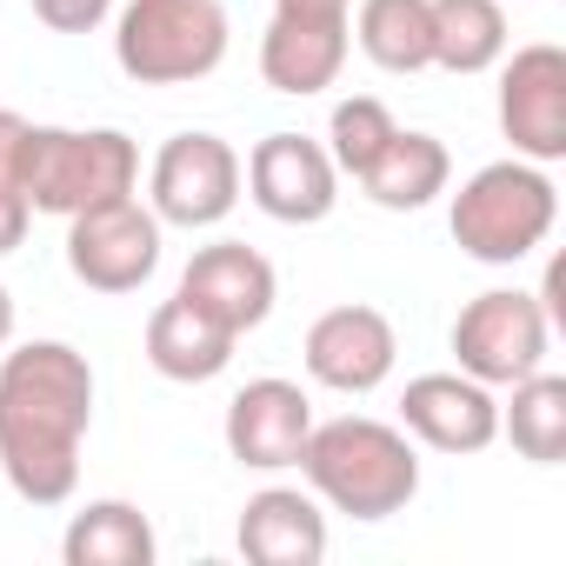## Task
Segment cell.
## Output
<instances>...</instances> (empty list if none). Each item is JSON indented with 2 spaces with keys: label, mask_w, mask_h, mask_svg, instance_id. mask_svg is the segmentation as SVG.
I'll return each instance as SVG.
<instances>
[{
  "label": "cell",
  "mask_w": 566,
  "mask_h": 566,
  "mask_svg": "<svg viewBox=\"0 0 566 566\" xmlns=\"http://www.w3.org/2000/svg\"><path fill=\"white\" fill-rule=\"evenodd\" d=\"M347 8L354 0H273V14H334V21H347Z\"/></svg>",
  "instance_id": "27"
},
{
  "label": "cell",
  "mask_w": 566,
  "mask_h": 566,
  "mask_svg": "<svg viewBox=\"0 0 566 566\" xmlns=\"http://www.w3.org/2000/svg\"><path fill=\"white\" fill-rule=\"evenodd\" d=\"M154 526L134 500H94L74 513L67 539H61V559L67 566H154Z\"/></svg>",
  "instance_id": "19"
},
{
  "label": "cell",
  "mask_w": 566,
  "mask_h": 566,
  "mask_svg": "<svg viewBox=\"0 0 566 566\" xmlns=\"http://www.w3.org/2000/svg\"><path fill=\"white\" fill-rule=\"evenodd\" d=\"M180 294L213 314L227 334H253L266 314H273V266L247 247V240H213L187 260L180 273Z\"/></svg>",
  "instance_id": "14"
},
{
  "label": "cell",
  "mask_w": 566,
  "mask_h": 566,
  "mask_svg": "<svg viewBox=\"0 0 566 566\" xmlns=\"http://www.w3.org/2000/svg\"><path fill=\"white\" fill-rule=\"evenodd\" d=\"M240 553L253 566H321L327 559V513L301 486H266L240 506Z\"/></svg>",
  "instance_id": "16"
},
{
  "label": "cell",
  "mask_w": 566,
  "mask_h": 566,
  "mask_svg": "<svg viewBox=\"0 0 566 566\" xmlns=\"http://www.w3.org/2000/svg\"><path fill=\"white\" fill-rule=\"evenodd\" d=\"M140 180V147L120 127H28L21 193L34 213H87L101 200H127Z\"/></svg>",
  "instance_id": "3"
},
{
  "label": "cell",
  "mask_w": 566,
  "mask_h": 566,
  "mask_svg": "<svg viewBox=\"0 0 566 566\" xmlns=\"http://www.w3.org/2000/svg\"><path fill=\"white\" fill-rule=\"evenodd\" d=\"M367 61L380 74H420L433 67V14L427 0H360V21H354Z\"/></svg>",
  "instance_id": "21"
},
{
  "label": "cell",
  "mask_w": 566,
  "mask_h": 566,
  "mask_svg": "<svg viewBox=\"0 0 566 566\" xmlns=\"http://www.w3.org/2000/svg\"><path fill=\"white\" fill-rule=\"evenodd\" d=\"M8 340H14V294L0 287V347H8Z\"/></svg>",
  "instance_id": "28"
},
{
  "label": "cell",
  "mask_w": 566,
  "mask_h": 566,
  "mask_svg": "<svg viewBox=\"0 0 566 566\" xmlns=\"http://www.w3.org/2000/svg\"><path fill=\"white\" fill-rule=\"evenodd\" d=\"M28 127H34V120H21V114L0 107V187H14V193H21V147H28Z\"/></svg>",
  "instance_id": "25"
},
{
  "label": "cell",
  "mask_w": 566,
  "mask_h": 566,
  "mask_svg": "<svg viewBox=\"0 0 566 566\" xmlns=\"http://www.w3.org/2000/svg\"><path fill=\"white\" fill-rule=\"evenodd\" d=\"M553 220H559V193H553V180H546L533 160H520V154L480 167V174L453 193V240H460L473 260H486V266L526 260V253L553 233Z\"/></svg>",
  "instance_id": "4"
},
{
  "label": "cell",
  "mask_w": 566,
  "mask_h": 566,
  "mask_svg": "<svg viewBox=\"0 0 566 566\" xmlns=\"http://www.w3.org/2000/svg\"><path fill=\"white\" fill-rule=\"evenodd\" d=\"M500 134L533 167L566 160V54L553 41H533L506 61V74H500Z\"/></svg>",
  "instance_id": "10"
},
{
  "label": "cell",
  "mask_w": 566,
  "mask_h": 566,
  "mask_svg": "<svg viewBox=\"0 0 566 566\" xmlns=\"http://www.w3.org/2000/svg\"><path fill=\"white\" fill-rule=\"evenodd\" d=\"M114 61L140 87L207 81L227 61L220 0H127L120 28H114Z\"/></svg>",
  "instance_id": "5"
},
{
  "label": "cell",
  "mask_w": 566,
  "mask_h": 566,
  "mask_svg": "<svg viewBox=\"0 0 566 566\" xmlns=\"http://www.w3.org/2000/svg\"><path fill=\"white\" fill-rule=\"evenodd\" d=\"M67 266L81 287L94 294H134L140 280L160 266V220L154 207L127 200H101L87 213L67 220Z\"/></svg>",
  "instance_id": "7"
},
{
  "label": "cell",
  "mask_w": 566,
  "mask_h": 566,
  "mask_svg": "<svg viewBox=\"0 0 566 566\" xmlns=\"http://www.w3.org/2000/svg\"><path fill=\"white\" fill-rule=\"evenodd\" d=\"M114 0H34V14L54 28V34H94L107 21Z\"/></svg>",
  "instance_id": "24"
},
{
  "label": "cell",
  "mask_w": 566,
  "mask_h": 566,
  "mask_svg": "<svg viewBox=\"0 0 566 566\" xmlns=\"http://www.w3.org/2000/svg\"><path fill=\"white\" fill-rule=\"evenodd\" d=\"M247 193L266 220L280 227H314L334 213L340 200V167L321 140L307 134H266L253 154H247Z\"/></svg>",
  "instance_id": "9"
},
{
  "label": "cell",
  "mask_w": 566,
  "mask_h": 566,
  "mask_svg": "<svg viewBox=\"0 0 566 566\" xmlns=\"http://www.w3.org/2000/svg\"><path fill=\"white\" fill-rule=\"evenodd\" d=\"M400 360L394 321L380 307H327L307 327V374L334 394H374Z\"/></svg>",
  "instance_id": "11"
},
{
  "label": "cell",
  "mask_w": 566,
  "mask_h": 566,
  "mask_svg": "<svg viewBox=\"0 0 566 566\" xmlns=\"http://www.w3.org/2000/svg\"><path fill=\"white\" fill-rule=\"evenodd\" d=\"M240 200V154L220 134H174L154 160V220L160 227H220Z\"/></svg>",
  "instance_id": "8"
},
{
  "label": "cell",
  "mask_w": 566,
  "mask_h": 566,
  "mask_svg": "<svg viewBox=\"0 0 566 566\" xmlns=\"http://www.w3.org/2000/svg\"><path fill=\"white\" fill-rule=\"evenodd\" d=\"M447 174H453V160H447V147H440L433 134L394 127V140H387L380 160L360 174V187H367V200L387 207V213H420L433 193H447Z\"/></svg>",
  "instance_id": "18"
},
{
  "label": "cell",
  "mask_w": 566,
  "mask_h": 566,
  "mask_svg": "<svg viewBox=\"0 0 566 566\" xmlns=\"http://www.w3.org/2000/svg\"><path fill=\"white\" fill-rule=\"evenodd\" d=\"M347 67V21L334 14H273L260 34V74L273 94H321Z\"/></svg>",
  "instance_id": "15"
},
{
  "label": "cell",
  "mask_w": 566,
  "mask_h": 566,
  "mask_svg": "<svg viewBox=\"0 0 566 566\" xmlns=\"http://www.w3.org/2000/svg\"><path fill=\"white\" fill-rule=\"evenodd\" d=\"M400 420L433 453H480V447L500 440V400L473 374H420V380H407Z\"/></svg>",
  "instance_id": "13"
},
{
  "label": "cell",
  "mask_w": 566,
  "mask_h": 566,
  "mask_svg": "<svg viewBox=\"0 0 566 566\" xmlns=\"http://www.w3.org/2000/svg\"><path fill=\"white\" fill-rule=\"evenodd\" d=\"M28 220H34L28 193H14V187H0V253H14V247L28 240Z\"/></svg>",
  "instance_id": "26"
},
{
  "label": "cell",
  "mask_w": 566,
  "mask_h": 566,
  "mask_svg": "<svg viewBox=\"0 0 566 566\" xmlns=\"http://www.w3.org/2000/svg\"><path fill=\"white\" fill-rule=\"evenodd\" d=\"M307 433H314V400L294 380H247L227 400V453L240 467H260V473L294 467Z\"/></svg>",
  "instance_id": "12"
},
{
  "label": "cell",
  "mask_w": 566,
  "mask_h": 566,
  "mask_svg": "<svg viewBox=\"0 0 566 566\" xmlns=\"http://www.w3.org/2000/svg\"><path fill=\"white\" fill-rule=\"evenodd\" d=\"M94 427V367L67 340L0 354V473L28 506H61L81 486V440Z\"/></svg>",
  "instance_id": "1"
},
{
  "label": "cell",
  "mask_w": 566,
  "mask_h": 566,
  "mask_svg": "<svg viewBox=\"0 0 566 566\" xmlns=\"http://www.w3.org/2000/svg\"><path fill=\"white\" fill-rule=\"evenodd\" d=\"M500 433L513 440L520 460L559 467V460H566V380H559V374H526V380H513V407H500Z\"/></svg>",
  "instance_id": "22"
},
{
  "label": "cell",
  "mask_w": 566,
  "mask_h": 566,
  "mask_svg": "<svg viewBox=\"0 0 566 566\" xmlns=\"http://www.w3.org/2000/svg\"><path fill=\"white\" fill-rule=\"evenodd\" d=\"M546 301L539 294H520V287H493V294H473L453 321V354H460V374H473L480 387H513L526 374H539L546 360Z\"/></svg>",
  "instance_id": "6"
},
{
  "label": "cell",
  "mask_w": 566,
  "mask_h": 566,
  "mask_svg": "<svg viewBox=\"0 0 566 566\" xmlns=\"http://www.w3.org/2000/svg\"><path fill=\"white\" fill-rule=\"evenodd\" d=\"M294 467L347 520H387L420 493V460H413L407 433L387 420H360V413L314 427Z\"/></svg>",
  "instance_id": "2"
},
{
  "label": "cell",
  "mask_w": 566,
  "mask_h": 566,
  "mask_svg": "<svg viewBox=\"0 0 566 566\" xmlns=\"http://www.w3.org/2000/svg\"><path fill=\"white\" fill-rule=\"evenodd\" d=\"M394 114H387V101H374V94H354V101H340L334 107V120H327V154H334V167L340 174H367L374 160H380V147L394 140Z\"/></svg>",
  "instance_id": "23"
},
{
  "label": "cell",
  "mask_w": 566,
  "mask_h": 566,
  "mask_svg": "<svg viewBox=\"0 0 566 566\" xmlns=\"http://www.w3.org/2000/svg\"><path fill=\"white\" fill-rule=\"evenodd\" d=\"M233 340L213 314H200L187 294L160 301L154 321H147V360L160 380H180V387H200V380H220L227 360H233Z\"/></svg>",
  "instance_id": "17"
},
{
  "label": "cell",
  "mask_w": 566,
  "mask_h": 566,
  "mask_svg": "<svg viewBox=\"0 0 566 566\" xmlns=\"http://www.w3.org/2000/svg\"><path fill=\"white\" fill-rule=\"evenodd\" d=\"M433 14V67L486 74L506 54V8L500 0H427Z\"/></svg>",
  "instance_id": "20"
}]
</instances>
